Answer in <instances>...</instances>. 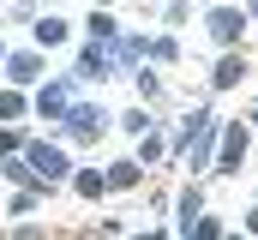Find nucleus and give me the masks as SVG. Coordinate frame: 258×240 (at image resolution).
Segmentation results:
<instances>
[{"label":"nucleus","instance_id":"10","mask_svg":"<svg viewBox=\"0 0 258 240\" xmlns=\"http://www.w3.org/2000/svg\"><path fill=\"white\" fill-rule=\"evenodd\" d=\"M240 72H246V66H240V60L228 54V60H222V66H216V84H234V78H240Z\"/></svg>","mask_w":258,"mask_h":240},{"label":"nucleus","instance_id":"14","mask_svg":"<svg viewBox=\"0 0 258 240\" xmlns=\"http://www.w3.org/2000/svg\"><path fill=\"white\" fill-rule=\"evenodd\" d=\"M252 234H258V210H252Z\"/></svg>","mask_w":258,"mask_h":240},{"label":"nucleus","instance_id":"1","mask_svg":"<svg viewBox=\"0 0 258 240\" xmlns=\"http://www.w3.org/2000/svg\"><path fill=\"white\" fill-rule=\"evenodd\" d=\"M30 168H36L42 180H60L66 174V156L54 150V144H30Z\"/></svg>","mask_w":258,"mask_h":240},{"label":"nucleus","instance_id":"3","mask_svg":"<svg viewBox=\"0 0 258 240\" xmlns=\"http://www.w3.org/2000/svg\"><path fill=\"white\" fill-rule=\"evenodd\" d=\"M66 120H72V132H78V138H90V132H102V108H66Z\"/></svg>","mask_w":258,"mask_h":240},{"label":"nucleus","instance_id":"6","mask_svg":"<svg viewBox=\"0 0 258 240\" xmlns=\"http://www.w3.org/2000/svg\"><path fill=\"white\" fill-rule=\"evenodd\" d=\"M108 180V186H132V180H138V162H114V174H102Z\"/></svg>","mask_w":258,"mask_h":240},{"label":"nucleus","instance_id":"12","mask_svg":"<svg viewBox=\"0 0 258 240\" xmlns=\"http://www.w3.org/2000/svg\"><path fill=\"white\" fill-rule=\"evenodd\" d=\"M102 186H108V180H102V174H78V192H84V198H96Z\"/></svg>","mask_w":258,"mask_h":240},{"label":"nucleus","instance_id":"4","mask_svg":"<svg viewBox=\"0 0 258 240\" xmlns=\"http://www.w3.org/2000/svg\"><path fill=\"white\" fill-rule=\"evenodd\" d=\"M210 36L216 42H234L240 36V12H210Z\"/></svg>","mask_w":258,"mask_h":240},{"label":"nucleus","instance_id":"5","mask_svg":"<svg viewBox=\"0 0 258 240\" xmlns=\"http://www.w3.org/2000/svg\"><path fill=\"white\" fill-rule=\"evenodd\" d=\"M36 108H42V114H66V84H48V90L36 96Z\"/></svg>","mask_w":258,"mask_h":240},{"label":"nucleus","instance_id":"13","mask_svg":"<svg viewBox=\"0 0 258 240\" xmlns=\"http://www.w3.org/2000/svg\"><path fill=\"white\" fill-rule=\"evenodd\" d=\"M12 144H18V138H12V132H6V126H0V156H6V150H12Z\"/></svg>","mask_w":258,"mask_h":240},{"label":"nucleus","instance_id":"2","mask_svg":"<svg viewBox=\"0 0 258 240\" xmlns=\"http://www.w3.org/2000/svg\"><path fill=\"white\" fill-rule=\"evenodd\" d=\"M240 156H246V132H240V126H228V138H222V156H216V168H222V174H240Z\"/></svg>","mask_w":258,"mask_h":240},{"label":"nucleus","instance_id":"9","mask_svg":"<svg viewBox=\"0 0 258 240\" xmlns=\"http://www.w3.org/2000/svg\"><path fill=\"white\" fill-rule=\"evenodd\" d=\"M102 66H108V54H102V48H90V54H84V66H78V72H84V78H102Z\"/></svg>","mask_w":258,"mask_h":240},{"label":"nucleus","instance_id":"7","mask_svg":"<svg viewBox=\"0 0 258 240\" xmlns=\"http://www.w3.org/2000/svg\"><path fill=\"white\" fill-rule=\"evenodd\" d=\"M60 36H66L60 18H42V24H36V42H60Z\"/></svg>","mask_w":258,"mask_h":240},{"label":"nucleus","instance_id":"8","mask_svg":"<svg viewBox=\"0 0 258 240\" xmlns=\"http://www.w3.org/2000/svg\"><path fill=\"white\" fill-rule=\"evenodd\" d=\"M24 114V96H18V90H6V96H0V120H18Z\"/></svg>","mask_w":258,"mask_h":240},{"label":"nucleus","instance_id":"11","mask_svg":"<svg viewBox=\"0 0 258 240\" xmlns=\"http://www.w3.org/2000/svg\"><path fill=\"white\" fill-rule=\"evenodd\" d=\"M12 78H18V84H24V78H36V60H30V54H18V60H12Z\"/></svg>","mask_w":258,"mask_h":240}]
</instances>
